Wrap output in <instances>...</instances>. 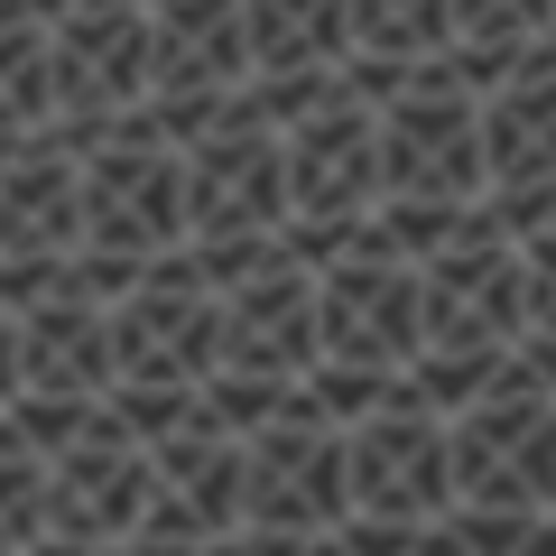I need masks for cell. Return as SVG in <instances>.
<instances>
[{
	"mask_svg": "<svg viewBox=\"0 0 556 556\" xmlns=\"http://www.w3.org/2000/svg\"><path fill=\"white\" fill-rule=\"evenodd\" d=\"M417 306H427V334H417V371L408 390L427 408L455 417L464 399H482L501 371L519 362L529 334V269H519V232L482 204L464 232H445L437 251H417Z\"/></svg>",
	"mask_w": 556,
	"mask_h": 556,
	"instance_id": "obj_1",
	"label": "cell"
},
{
	"mask_svg": "<svg viewBox=\"0 0 556 556\" xmlns=\"http://www.w3.org/2000/svg\"><path fill=\"white\" fill-rule=\"evenodd\" d=\"M380 102V232L399 251H437L482 214V84L464 65L371 84Z\"/></svg>",
	"mask_w": 556,
	"mask_h": 556,
	"instance_id": "obj_2",
	"label": "cell"
},
{
	"mask_svg": "<svg viewBox=\"0 0 556 556\" xmlns=\"http://www.w3.org/2000/svg\"><path fill=\"white\" fill-rule=\"evenodd\" d=\"M112 417L130 437H167L195 417L204 380L223 371V278L195 251L149 260L130 288H112Z\"/></svg>",
	"mask_w": 556,
	"mask_h": 556,
	"instance_id": "obj_3",
	"label": "cell"
},
{
	"mask_svg": "<svg viewBox=\"0 0 556 556\" xmlns=\"http://www.w3.org/2000/svg\"><path fill=\"white\" fill-rule=\"evenodd\" d=\"M417 334H427L417 260L399 251L380 223L316 260V380H306V390H316L334 417H362L390 390H408Z\"/></svg>",
	"mask_w": 556,
	"mask_h": 556,
	"instance_id": "obj_4",
	"label": "cell"
},
{
	"mask_svg": "<svg viewBox=\"0 0 556 556\" xmlns=\"http://www.w3.org/2000/svg\"><path fill=\"white\" fill-rule=\"evenodd\" d=\"M288 139V251L325 260L380 223V102L362 75L260 93Z\"/></svg>",
	"mask_w": 556,
	"mask_h": 556,
	"instance_id": "obj_5",
	"label": "cell"
},
{
	"mask_svg": "<svg viewBox=\"0 0 556 556\" xmlns=\"http://www.w3.org/2000/svg\"><path fill=\"white\" fill-rule=\"evenodd\" d=\"M75 149H84V241H75V269L112 298V288H130L149 260L186 251V149L149 112L112 121V130H75Z\"/></svg>",
	"mask_w": 556,
	"mask_h": 556,
	"instance_id": "obj_6",
	"label": "cell"
},
{
	"mask_svg": "<svg viewBox=\"0 0 556 556\" xmlns=\"http://www.w3.org/2000/svg\"><path fill=\"white\" fill-rule=\"evenodd\" d=\"M177 149H186V251L214 278L269 260L288 241V139H278V112L260 93H241L232 112L186 130Z\"/></svg>",
	"mask_w": 556,
	"mask_h": 556,
	"instance_id": "obj_7",
	"label": "cell"
},
{
	"mask_svg": "<svg viewBox=\"0 0 556 556\" xmlns=\"http://www.w3.org/2000/svg\"><path fill=\"white\" fill-rule=\"evenodd\" d=\"M343 473H353V529H455V437H445V408H427L417 390H390L380 408L343 417Z\"/></svg>",
	"mask_w": 556,
	"mask_h": 556,
	"instance_id": "obj_8",
	"label": "cell"
},
{
	"mask_svg": "<svg viewBox=\"0 0 556 556\" xmlns=\"http://www.w3.org/2000/svg\"><path fill=\"white\" fill-rule=\"evenodd\" d=\"M47 20V102L65 130H112L149 112V0H56Z\"/></svg>",
	"mask_w": 556,
	"mask_h": 556,
	"instance_id": "obj_9",
	"label": "cell"
},
{
	"mask_svg": "<svg viewBox=\"0 0 556 556\" xmlns=\"http://www.w3.org/2000/svg\"><path fill=\"white\" fill-rule=\"evenodd\" d=\"M241 93H251L241 0H149V121L186 139Z\"/></svg>",
	"mask_w": 556,
	"mask_h": 556,
	"instance_id": "obj_10",
	"label": "cell"
},
{
	"mask_svg": "<svg viewBox=\"0 0 556 556\" xmlns=\"http://www.w3.org/2000/svg\"><path fill=\"white\" fill-rule=\"evenodd\" d=\"M482 195L510 232L556 214V47L482 84Z\"/></svg>",
	"mask_w": 556,
	"mask_h": 556,
	"instance_id": "obj_11",
	"label": "cell"
},
{
	"mask_svg": "<svg viewBox=\"0 0 556 556\" xmlns=\"http://www.w3.org/2000/svg\"><path fill=\"white\" fill-rule=\"evenodd\" d=\"M223 371L316 380V260L278 241L269 260L223 278Z\"/></svg>",
	"mask_w": 556,
	"mask_h": 556,
	"instance_id": "obj_12",
	"label": "cell"
},
{
	"mask_svg": "<svg viewBox=\"0 0 556 556\" xmlns=\"http://www.w3.org/2000/svg\"><path fill=\"white\" fill-rule=\"evenodd\" d=\"M241 38H251V93L353 75V20H343V0H241Z\"/></svg>",
	"mask_w": 556,
	"mask_h": 556,
	"instance_id": "obj_13",
	"label": "cell"
},
{
	"mask_svg": "<svg viewBox=\"0 0 556 556\" xmlns=\"http://www.w3.org/2000/svg\"><path fill=\"white\" fill-rule=\"evenodd\" d=\"M343 20H353V75L362 84L455 65V0H343Z\"/></svg>",
	"mask_w": 556,
	"mask_h": 556,
	"instance_id": "obj_14",
	"label": "cell"
},
{
	"mask_svg": "<svg viewBox=\"0 0 556 556\" xmlns=\"http://www.w3.org/2000/svg\"><path fill=\"white\" fill-rule=\"evenodd\" d=\"M538 47H556V0H455V65L473 84H492Z\"/></svg>",
	"mask_w": 556,
	"mask_h": 556,
	"instance_id": "obj_15",
	"label": "cell"
},
{
	"mask_svg": "<svg viewBox=\"0 0 556 556\" xmlns=\"http://www.w3.org/2000/svg\"><path fill=\"white\" fill-rule=\"evenodd\" d=\"M519 269H529V334H519V362L556 390V214L519 232Z\"/></svg>",
	"mask_w": 556,
	"mask_h": 556,
	"instance_id": "obj_16",
	"label": "cell"
}]
</instances>
